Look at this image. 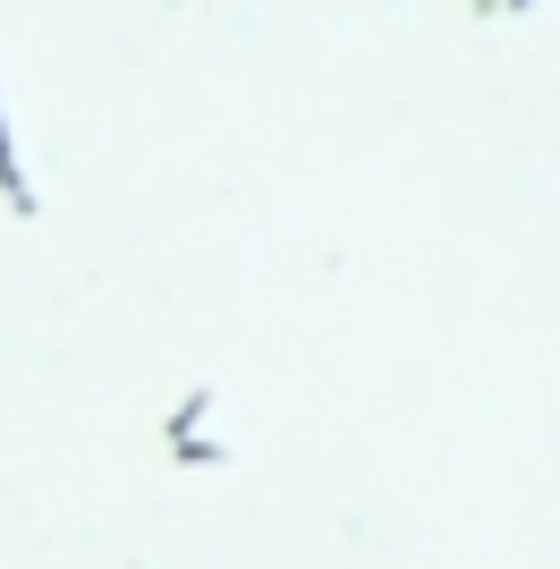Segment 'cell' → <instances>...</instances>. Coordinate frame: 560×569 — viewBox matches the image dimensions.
Here are the masks:
<instances>
[{"instance_id": "1", "label": "cell", "mask_w": 560, "mask_h": 569, "mask_svg": "<svg viewBox=\"0 0 560 569\" xmlns=\"http://www.w3.org/2000/svg\"><path fill=\"white\" fill-rule=\"evenodd\" d=\"M162 451L179 459V468H221V459H230V442H221V400H212L204 382H196V391H187V400L170 408Z\"/></svg>"}, {"instance_id": "2", "label": "cell", "mask_w": 560, "mask_h": 569, "mask_svg": "<svg viewBox=\"0 0 560 569\" xmlns=\"http://www.w3.org/2000/svg\"><path fill=\"white\" fill-rule=\"evenodd\" d=\"M0 204L18 221H43V179L26 162V137H18V111H9V69H0Z\"/></svg>"}, {"instance_id": "3", "label": "cell", "mask_w": 560, "mask_h": 569, "mask_svg": "<svg viewBox=\"0 0 560 569\" xmlns=\"http://www.w3.org/2000/svg\"><path fill=\"white\" fill-rule=\"evenodd\" d=\"M476 9H484V18H527L536 0H476Z\"/></svg>"}]
</instances>
